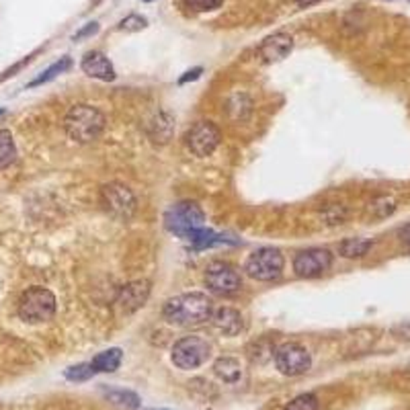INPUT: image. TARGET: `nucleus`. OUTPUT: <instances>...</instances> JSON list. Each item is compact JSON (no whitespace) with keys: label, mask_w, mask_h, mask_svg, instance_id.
Instances as JSON below:
<instances>
[{"label":"nucleus","mask_w":410,"mask_h":410,"mask_svg":"<svg viewBox=\"0 0 410 410\" xmlns=\"http://www.w3.org/2000/svg\"><path fill=\"white\" fill-rule=\"evenodd\" d=\"M283 410H318V398L314 394H300Z\"/></svg>","instance_id":"obj_24"},{"label":"nucleus","mask_w":410,"mask_h":410,"mask_svg":"<svg viewBox=\"0 0 410 410\" xmlns=\"http://www.w3.org/2000/svg\"><path fill=\"white\" fill-rule=\"evenodd\" d=\"M205 285L209 292H213L217 296H230V294L240 292L242 277L232 265H228L224 261H213L205 269Z\"/></svg>","instance_id":"obj_7"},{"label":"nucleus","mask_w":410,"mask_h":410,"mask_svg":"<svg viewBox=\"0 0 410 410\" xmlns=\"http://www.w3.org/2000/svg\"><path fill=\"white\" fill-rule=\"evenodd\" d=\"M211 324L224 332L226 336H236L244 330V318L238 310L234 308H217L213 314H211Z\"/></svg>","instance_id":"obj_15"},{"label":"nucleus","mask_w":410,"mask_h":410,"mask_svg":"<svg viewBox=\"0 0 410 410\" xmlns=\"http://www.w3.org/2000/svg\"><path fill=\"white\" fill-rule=\"evenodd\" d=\"M219 129L215 123L211 121H197L189 131H187V148L199 156V158H205L209 154L215 152V148L219 146Z\"/></svg>","instance_id":"obj_11"},{"label":"nucleus","mask_w":410,"mask_h":410,"mask_svg":"<svg viewBox=\"0 0 410 410\" xmlns=\"http://www.w3.org/2000/svg\"><path fill=\"white\" fill-rule=\"evenodd\" d=\"M101 204L105 205V209L121 219H127L136 213V195L131 193L129 187L121 185V183H109L101 189Z\"/></svg>","instance_id":"obj_9"},{"label":"nucleus","mask_w":410,"mask_h":410,"mask_svg":"<svg viewBox=\"0 0 410 410\" xmlns=\"http://www.w3.org/2000/svg\"><path fill=\"white\" fill-rule=\"evenodd\" d=\"M209 355H211V345L202 336L191 334L175 343L171 357L179 369H197L209 359Z\"/></svg>","instance_id":"obj_6"},{"label":"nucleus","mask_w":410,"mask_h":410,"mask_svg":"<svg viewBox=\"0 0 410 410\" xmlns=\"http://www.w3.org/2000/svg\"><path fill=\"white\" fill-rule=\"evenodd\" d=\"M374 242L367 238H347L338 244V252L345 259H361L371 250Z\"/></svg>","instance_id":"obj_19"},{"label":"nucleus","mask_w":410,"mask_h":410,"mask_svg":"<svg viewBox=\"0 0 410 410\" xmlns=\"http://www.w3.org/2000/svg\"><path fill=\"white\" fill-rule=\"evenodd\" d=\"M199 76H202V68H195V70L187 72V74H185V76H183L179 83H181V85H185V83H189V80H197Z\"/></svg>","instance_id":"obj_29"},{"label":"nucleus","mask_w":410,"mask_h":410,"mask_svg":"<svg viewBox=\"0 0 410 410\" xmlns=\"http://www.w3.org/2000/svg\"><path fill=\"white\" fill-rule=\"evenodd\" d=\"M162 314L175 326H197L211 318L213 304L202 292H191L171 298L164 304Z\"/></svg>","instance_id":"obj_1"},{"label":"nucleus","mask_w":410,"mask_h":410,"mask_svg":"<svg viewBox=\"0 0 410 410\" xmlns=\"http://www.w3.org/2000/svg\"><path fill=\"white\" fill-rule=\"evenodd\" d=\"M121 359H123L121 349H109V351L99 353V355L91 361V365H93V369H95V371H101V374H113V371H117V369H119Z\"/></svg>","instance_id":"obj_18"},{"label":"nucleus","mask_w":410,"mask_h":410,"mask_svg":"<svg viewBox=\"0 0 410 410\" xmlns=\"http://www.w3.org/2000/svg\"><path fill=\"white\" fill-rule=\"evenodd\" d=\"M99 31V23H89L85 29H80L76 35H74V41H80L83 37H89V35H95Z\"/></svg>","instance_id":"obj_28"},{"label":"nucleus","mask_w":410,"mask_h":410,"mask_svg":"<svg viewBox=\"0 0 410 410\" xmlns=\"http://www.w3.org/2000/svg\"><path fill=\"white\" fill-rule=\"evenodd\" d=\"M394 209H396V204H394L392 199H386V197L371 204V211H374V215H378V217H386V215H390Z\"/></svg>","instance_id":"obj_27"},{"label":"nucleus","mask_w":410,"mask_h":410,"mask_svg":"<svg viewBox=\"0 0 410 410\" xmlns=\"http://www.w3.org/2000/svg\"><path fill=\"white\" fill-rule=\"evenodd\" d=\"M97 371L93 369L91 363H80V365H74V367H68L66 369V378L70 382H87L95 376Z\"/></svg>","instance_id":"obj_23"},{"label":"nucleus","mask_w":410,"mask_h":410,"mask_svg":"<svg viewBox=\"0 0 410 410\" xmlns=\"http://www.w3.org/2000/svg\"><path fill=\"white\" fill-rule=\"evenodd\" d=\"M102 396L109 400V402H113V404H117V407H125V409H138L140 407V396L136 394V392H131V390H123V388H107V386H102L101 388Z\"/></svg>","instance_id":"obj_16"},{"label":"nucleus","mask_w":410,"mask_h":410,"mask_svg":"<svg viewBox=\"0 0 410 410\" xmlns=\"http://www.w3.org/2000/svg\"><path fill=\"white\" fill-rule=\"evenodd\" d=\"M146 25H148V21H146L144 17H140V14H129L127 19H123V21L119 23L117 29H121V31H140V29H144Z\"/></svg>","instance_id":"obj_25"},{"label":"nucleus","mask_w":410,"mask_h":410,"mask_svg":"<svg viewBox=\"0 0 410 410\" xmlns=\"http://www.w3.org/2000/svg\"><path fill=\"white\" fill-rule=\"evenodd\" d=\"M187 8L195 10V12H207V10H215L224 0H183Z\"/></svg>","instance_id":"obj_26"},{"label":"nucleus","mask_w":410,"mask_h":410,"mask_svg":"<svg viewBox=\"0 0 410 410\" xmlns=\"http://www.w3.org/2000/svg\"><path fill=\"white\" fill-rule=\"evenodd\" d=\"M66 133L78 144L95 142L105 129V115L93 105H74L64 119Z\"/></svg>","instance_id":"obj_2"},{"label":"nucleus","mask_w":410,"mask_h":410,"mask_svg":"<svg viewBox=\"0 0 410 410\" xmlns=\"http://www.w3.org/2000/svg\"><path fill=\"white\" fill-rule=\"evenodd\" d=\"M80 68L91 78H97V80H102V83L115 80V68L109 62V58H105V54H101V52H89L83 58Z\"/></svg>","instance_id":"obj_14"},{"label":"nucleus","mask_w":410,"mask_h":410,"mask_svg":"<svg viewBox=\"0 0 410 410\" xmlns=\"http://www.w3.org/2000/svg\"><path fill=\"white\" fill-rule=\"evenodd\" d=\"M275 365L283 376H302L312 367V357L306 347L298 343H285L275 351Z\"/></svg>","instance_id":"obj_8"},{"label":"nucleus","mask_w":410,"mask_h":410,"mask_svg":"<svg viewBox=\"0 0 410 410\" xmlns=\"http://www.w3.org/2000/svg\"><path fill=\"white\" fill-rule=\"evenodd\" d=\"M171 131H173V119L166 113H158L156 119L150 123V136H152V140L164 144V142H169Z\"/></svg>","instance_id":"obj_20"},{"label":"nucleus","mask_w":410,"mask_h":410,"mask_svg":"<svg viewBox=\"0 0 410 410\" xmlns=\"http://www.w3.org/2000/svg\"><path fill=\"white\" fill-rule=\"evenodd\" d=\"M409 248H410V240H409Z\"/></svg>","instance_id":"obj_31"},{"label":"nucleus","mask_w":410,"mask_h":410,"mask_svg":"<svg viewBox=\"0 0 410 410\" xmlns=\"http://www.w3.org/2000/svg\"><path fill=\"white\" fill-rule=\"evenodd\" d=\"M332 267V252L326 248H306L294 257V271L302 279H314Z\"/></svg>","instance_id":"obj_10"},{"label":"nucleus","mask_w":410,"mask_h":410,"mask_svg":"<svg viewBox=\"0 0 410 410\" xmlns=\"http://www.w3.org/2000/svg\"><path fill=\"white\" fill-rule=\"evenodd\" d=\"M148 296H150V283L146 279L131 281V283H127L119 292L117 304L123 308L125 312H133V310H138V308H142L146 304Z\"/></svg>","instance_id":"obj_13"},{"label":"nucleus","mask_w":410,"mask_h":410,"mask_svg":"<svg viewBox=\"0 0 410 410\" xmlns=\"http://www.w3.org/2000/svg\"><path fill=\"white\" fill-rule=\"evenodd\" d=\"M148 2H150V0H148Z\"/></svg>","instance_id":"obj_32"},{"label":"nucleus","mask_w":410,"mask_h":410,"mask_svg":"<svg viewBox=\"0 0 410 410\" xmlns=\"http://www.w3.org/2000/svg\"><path fill=\"white\" fill-rule=\"evenodd\" d=\"M17 160V146L8 129H0V169H8Z\"/></svg>","instance_id":"obj_21"},{"label":"nucleus","mask_w":410,"mask_h":410,"mask_svg":"<svg viewBox=\"0 0 410 410\" xmlns=\"http://www.w3.org/2000/svg\"><path fill=\"white\" fill-rule=\"evenodd\" d=\"M292 50H294V37L288 33H275L259 45V58L267 64H275L285 60L292 54Z\"/></svg>","instance_id":"obj_12"},{"label":"nucleus","mask_w":410,"mask_h":410,"mask_svg":"<svg viewBox=\"0 0 410 410\" xmlns=\"http://www.w3.org/2000/svg\"><path fill=\"white\" fill-rule=\"evenodd\" d=\"M285 267V259L281 255V250L273 248V246H265L255 250L248 261L244 271L248 273V277L257 279V281H275L281 277Z\"/></svg>","instance_id":"obj_5"},{"label":"nucleus","mask_w":410,"mask_h":410,"mask_svg":"<svg viewBox=\"0 0 410 410\" xmlns=\"http://www.w3.org/2000/svg\"><path fill=\"white\" fill-rule=\"evenodd\" d=\"M213 371H215V376H217L219 380H224V382H228V384H234V382H238L240 376H242V365H240V361L234 359V357H222V359L215 361Z\"/></svg>","instance_id":"obj_17"},{"label":"nucleus","mask_w":410,"mask_h":410,"mask_svg":"<svg viewBox=\"0 0 410 410\" xmlns=\"http://www.w3.org/2000/svg\"><path fill=\"white\" fill-rule=\"evenodd\" d=\"M56 314V296L45 288H29L19 300V316L29 324L52 320Z\"/></svg>","instance_id":"obj_3"},{"label":"nucleus","mask_w":410,"mask_h":410,"mask_svg":"<svg viewBox=\"0 0 410 410\" xmlns=\"http://www.w3.org/2000/svg\"><path fill=\"white\" fill-rule=\"evenodd\" d=\"M298 6H302V8H306V6H310V4H316L318 0H294Z\"/></svg>","instance_id":"obj_30"},{"label":"nucleus","mask_w":410,"mask_h":410,"mask_svg":"<svg viewBox=\"0 0 410 410\" xmlns=\"http://www.w3.org/2000/svg\"><path fill=\"white\" fill-rule=\"evenodd\" d=\"M70 66H72V60H70V58H62L60 62H56L54 66H50L45 72H41V76H37L35 80H31V83H29V89H31V87H39V85H43V83H50V80H54L58 74L66 72Z\"/></svg>","instance_id":"obj_22"},{"label":"nucleus","mask_w":410,"mask_h":410,"mask_svg":"<svg viewBox=\"0 0 410 410\" xmlns=\"http://www.w3.org/2000/svg\"><path fill=\"white\" fill-rule=\"evenodd\" d=\"M204 222L205 215L202 207L197 204H191V202L175 204L164 213V226L173 234H177L185 240H189L199 228H204Z\"/></svg>","instance_id":"obj_4"}]
</instances>
